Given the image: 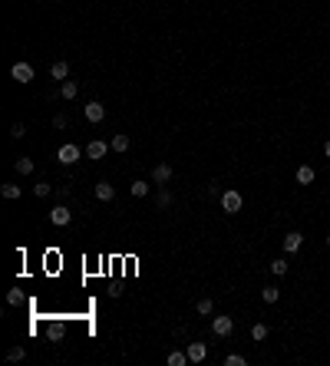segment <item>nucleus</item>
Segmentation results:
<instances>
[{"mask_svg": "<svg viewBox=\"0 0 330 366\" xmlns=\"http://www.w3.org/2000/svg\"><path fill=\"white\" fill-rule=\"evenodd\" d=\"M152 181H156V185H165V181H172V165H156V172H152Z\"/></svg>", "mask_w": 330, "mask_h": 366, "instance_id": "obj_11", "label": "nucleus"}, {"mask_svg": "<svg viewBox=\"0 0 330 366\" xmlns=\"http://www.w3.org/2000/svg\"><path fill=\"white\" fill-rule=\"evenodd\" d=\"M195 310H198L201 317H208V313H212V310H215V304H212V297H201V300H198V304H195Z\"/></svg>", "mask_w": 330, "mask_h": 366, "instance_id": "obj_22", "label": "nucleus"}, {"mask_svg": "<svg viewBox=\"0 0 330 366\" xmlns=\"http://www.w3.org/2000/svg\"><path fill=\"white\" fill-rule=\"evenodd\" d=\"M60 96H63V99H76V96H80V83H76V80H63Z\"/></svg>", "mask_w": 330, "mask_h": 366, "instance_id": "obj_12", "label": "nucleus"}, {"mask_svg": "<svg viewBox=\"0 0 330 366\" xmlns=\"http://www.w3.org/2000/svg\"><path fill=\"white\" fill-rule=\"evenodd\" d=\"M324 155H327V159H330V142H327V145H324Z\"/></svg>", "mask_w": 330, "mask_h": 366, "instance_id": "obj_32", "label": "nucleus"}, {"mask_svg": "<svg viewBox=\"0 0 330 366\" xmlns=\"http://www.w3.org/2000/svg\"><path fill=\"white\" fill-rule=\"evenodd\" d=\"M50 221L56 224V228H63V224H69V221H73V211H69L66 205H56V208L50 211Z\"/></svg>", "mask_w": 330, "mask_h": 366, "instance_id": "obj_8", "label": "nucleus"}, {"mask_svg": "<svg viewBox=\"0 0 330 366\" xmlns=\"http://www.w3.org/2000/svg\"><path fill=\"white\" fill-rule=\"evenodd\" d=\"M33 168H37V165H33V159H17V172L20 175H33Z\"/></svg>", "mask_w": 330, "mask_h": 366, "instance_id": "obj_24", "label": "nucleus"}, {"mask_svg": "<svg viewBox=\"0 0 330 366\" xmlns=\"http://www.w3.org/2000/svg\"><path fill=\"white\" fill-rule=\"evenodd\" d=\"M10 76L20 83V86H27V83H33V66H30V63H13Z\"/></svg>", "mask_w": 330, "mask_h": 366, "instance_id": "obj_2", "label": "nucleus"}, {"mask_svg": "<svg viewBox=\"0 0 330 366\" xmlns=\"http://www.w3.org/2000/svg\"><path fill=\"white\" fill-rule=\"evenodd\" d=\"M50 192H53V185H46V181H40V185H33V195H37V198H46Z\"/></svg>", "mask_w": 330, "mask_h": 366, "instance_id": "obj_28", "label": "nucleus"}, {"mask_svg": "<svg viewBox=\"0 0 330 366\" xmlns=\"http://www.w3.org/2000/svg\"><path fill=\"white\" fill-rule=\"evenodd\" d=\"M314 178H317V172H314L311 165H300L297 168V185H311Z\"/></svg>", "mask_w": 330, "mask_h": 366, "instance_id": "obj_14", "label": "nucleus"}, {"mask_svg": "<svg viewBox=\"0 0 330 366\" xmlns=\"http://www.w3.org/2000/svg\"><path fill=\"white\" fill-rule=\"evenodd\" d=\"M235 330V317H215L212 320V333L215 336H228Z\"/></svg>", "mask_w": 330, "mask_h": 366, "instance_id": "obj_3", "label": "nucleus"}, {"mask_svg": "<svg viewBox=\"0 0 330 366\" xmlns=\"http://www.w3.org/2000/svg\"><path fill=\"white\" fill-rule=\"evenodd\" d=\"M50 76H53V80H66V76H69V66H66L63 60H56L53 69H50Z\"/></svg>", "mask_w": 330, "mask_h": 366, "instance_id": "obj_17", "label": "nucleus"}, {"mask_svg": "<svg viewBox=\"0 0 330 366\" xmlns=\"http://www.w3.org/2000/svg\"><path fill=\"white\" fill-rule=\"evenodd\" d=\"M300 244H304V234H300V231H287V234H284V254L300 251Z\"/></svg>", "mask_w": 330, "mask_h": 366, "instance_id": "obj_9", "label": "nucleus"}, {"mask_svg": "<svg viewBox=\"0 0 330 366\" xmlns=\"http://www.w3.org/2000/svg\"><path fill=\"white\" fill-rule=\"evenodd\" d=\"M327 248H330V234H327Z\"/></svg>", "mask_w": 330, "mask_h": 366, "instance_id": "obj_33", "label": "nucleus"}, {"mask_svg": "<svg viewBox=\"0 0 330 366\" xmlns=\"http://www.w3.org/2000/svg\"><path fill=\"white\" fill-rule=\"evenodd\" d=\"M287 267H291V264H287L284 257H277V261H271V274H274V277H284Z\"/></svg>", "mask_w": 330, "mask_h": 366, "instance_id": "obj_20", "label": "nucleus"}, {"mask_svg": "<svg viewBox=\"0 0 330 366\" xmlns=\"http://www.w3.org/2000/svg\"><path fill=\"white\" fill-rule=\"evenodd\" d=\"M188 363H205V356H208V347L205 343H188Z\"/></svg>", "mask_w": 330, "mask_h": 366, "instance_id": "obj_10", "label": "nucleus"}, {"mask_svg": "<svg viewBox=\"0 0 330 366\" xmlns=\"http://www.w3.org/2000/svg\"><path fill=\"white\" fill-rule=\"evenodd\" d=\"M43 333H46V340H50V343H60L63 336H66V323H63V320H50Z\"/></svg>", "mask_w": 330, "mask_h": 366, "instance_id": "obj_4", "label": "nucleus"}, {"mask_svg": "<svg viewBox=\"0 0 330 366\" xmlns=\"http://www.w3.org/2000/svg\"><path fill=\"white\" fill-rule=\"evenodd\" d=\"M251 340H255V343L268 340V323H255V327H251Z\"/></svg>", "mask_w": 330, "mask_h": 366, "instance_id": "obj_18", "label": "nucleus"}, {"mask_svg": "<svg viewBox=\"0 0 330 366\" xmlns=\"http://www.w3.org/2000/svg\"><path fill=\"white\" fill-rule=\"evenodd\" d=\"M112 152H125L129 149V136H125V132H119V136H112Z\"/></svg>", "mask_w": 330, "mask_h": 366, "instance_id": "obj_15", "label": "nucleus"}, {"mask_svg": "<svg viewBox=\"0 0 330 366\" xmlns=\"http://www.w3.org/2000/svg\"><path fill=\"white\" fill-rule=\"evenodd\" d=\"M224 366H248V360L241 353H231V356H224Z\"/></svg>", "mask_w": 330, "mask_h": 366, "instance_id": "obj_27", "label": "nucleus"}, {"mask_svg": "<svg viewBox=\"0 0 330 366\" xmlns=\"http://www.w3.org/2000/svg\"><path fill=\"white\" fill-rule=\"evenodd\" d=\"M156 205H159V208H168V205H172V195H168V192H159V201H156Z\"/></svg>", "mask_w": 330, "mask_h": 366, "instance_id": "obj_31", "label": "nucleus"}, {"mask_svg": "<svg viewBox=\"0 0 330 366\" xmlns=\"http://www.w3.org/2000/svg\"><path fill=\"white\" fill-rule=\"evenodd\" d=\"M66 125H69V119L63 116V112H60V116H53V129H66Z\"/></svg>", "mask_w": 330, "mask_h": 366, "instance_id": "obj_30", "label": "nucleus"}, {"mask_svg": "<svg viewBox=\"0 0 330 366\" xmlns=\"http://www.w3.org/2000/svg\"><path fill=\"white\" fill-rule=\"evenodd\" d=\"M132 195H136V198H145V195H149V181H132Z\"/></svg>", "mask_w": 330, "mask_h": 366, "instance_id": "obj_23", "label": "nucleus"}, {"mask_svg": "<svg viewBox=\"0 0 330 366\" xmlns=\"http://www.w3.org/2000/svg\"><path fill=\"white\" fill-rule=\"evenodd\" d=\"M10 136H13V139H23V136H27V125H23V122H13V125H10Z\"/></svg>", "mask_w": 330, "mask_h": 366, "instance_id": "obj_29", "label": "nucleus"}, {"mask_svg": "<svg viewBox=\"0 0 330 366\" xmlns=\"http://www.w3.org/2000/svg\"><path fill=\"white\" fill-rule=\"evenodd\" d=\"M96 198L99 201H112L116 198V188H112L109 181H99V185H96Z\"/></svg>", "mask_w": 330, "mask_h": 366, "instance_id": "obj_13", "label": "nucleus"}, {"mask_svg": "<svg viewBox=\"0 0 330 366\" xmlns=\"http://www.w3.org/2000/svg\"><path fill=\"white\" fill-rule=\"evenodd\" d=\"M86 119L89 122H103V119H106V106H103L99 99H93V102H86Z\"/></svg>", "mask_w": 330, "mask_h": 366, "instance_id": "obj_7", "label": "nucleus"}, {"mask_svg": "<svg viewBox=\"0 0 330 366\" xmlns=\"http://www.w3.org/2000/svg\"><path fill=\"white\" fill-rule=\"evenodd\" d=\"M277 297H281L277 287H264V291H261V300H264V304H277Z\"/></svg>", "mask_w": 330, "mask_h": 366, "instance_id": "obj_21", "label": "nucleus"}, {"mask_svg": "<svg viewBox=\"0 0 330 366\" xmlns=\"http://www.w3.org/2000/svg\"><path fill=\"white\" fill-rule=\"evenodd\" d=\"M0 195H4L7 201H17V198H20V185H13V181H7V185L0 188Z\"/></svg>", "mask_w": 330, "mask_h": 366, "instance_id": "obj_16", "label": "nucleus"}, {"mask_svg": "<svg viewBox=\"0 0 330 366\" xmlns=\"http://www.w3.org/2000/svg\"><path fill=\"white\" fill-rule=\"evenodd\" d=\"M23 356H27V350H23V347H10V350H7V360H10V363H20Z\"/></svg>", "mask_w": 330, "mask_h": 366, "instance_id": "obj_25", "label": "nucleus"}, {"mask_svg": "<svg viewBox=\"0 0 330 366\" xmlns=\"http://www.w3.org/2000/svg\"><path fill=\"white\" fill-rule=\"evenodd\" d=\"M241 205H244V198L235 192V188H228V192H221V208L228 211V215H238L241 211Z\"/></svg>", "mask_w": 330, "mask_h": 366, "instance_id": "obj_1", "label": "nucleus"}, {"mask_svg": "<svg viewBox=\"0 0 330 366\" xmlns=\"http://www.w3.org/2000/svg\"><path fill=\"white\" fill-rule=\"evenodd\" d=\"M188 363V353H182V350H172L168 353V366H185Z\"/></svg>", "mask_w": 330, "mask_h": 366, "instance_id": "obj_19", "label": "nucleus"}, {"mask_svg": "<svg viewBox=\"0 0 330 366\" xmlns=\"http://www.w3.org/2000/svg\"><path fill=\"white\" fill-rule=\"evenodd\" d=\"M109 149H112L109 142H103V139H93V142H89V145H86V149H83V152H86V159H96V162H99V159L106 155Z\"/></svg>", "mask_w": 330, "mask_h": 366, "instance_id": "obj_5", "label": "nucleus"}, {"mask_svg": "<svg viewBox=\"0 0 330 366\" xmlns=\"http://www.w3.org/2000/svg\"><path fill=\"white\" fill-rule=\"evenodd\" d=\"M20 300H23V291H20V287H13V291H7V304H10V307H17Z\"/></svg>", "mask_w": 330, "mask_h": 366, "instance_id": "obj_26", "label": "nucleus"}, {"mask_svg": "<svg viewBox=\"0 0 330 366\" xmlns=\"http://www.w3.org/2000/svg\"><path fill=\"white\" fill-rule=\"evenodd\" d=\"M80 155H83V152H80V145H73V142H69V145H63V149L56 152V159H60L63 165H73V162H80Z\"/></svg>", "mask_w": 330, "mask_h": 366, "instance_id": "obj_6", "label": "nucleus"}]
</instances>
